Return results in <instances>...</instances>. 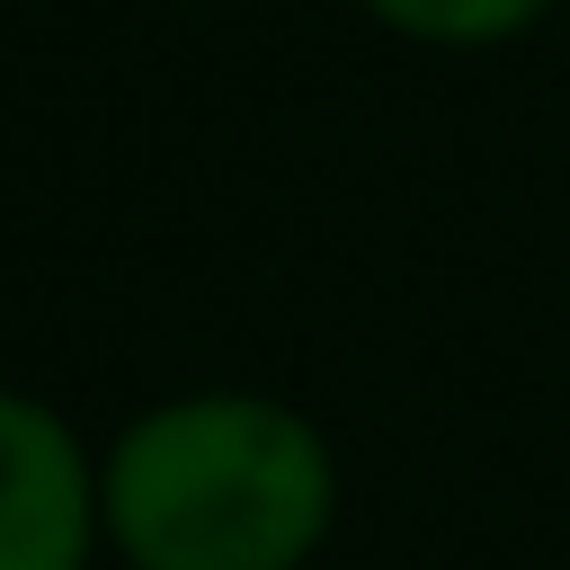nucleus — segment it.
<instances>
[{"instance_id":"obj_3","label":"nucleus","mask_w":570,"mask_h":570,"mask_svg":"<svg viewBox=\"0 0 570 570\" xmlns=\"http://www.w3.org/2000/svg\"><path fill=\"white\" fill-rule=\"evenodd\" d=\"M383 36L401 45H428V53H490V45H517L552 18V0H356Z\"/></svg>"},{"instance_id":"obj_1","label":"nucleus","mask_w":570,"mask_h":570,"mask_svg":"<svg viewBox=\"0 0 570 570\" xmlns=\"http://www.w3.org/2000/svg\"><path fill=\"white\" fill-rule=\"evenodd\" d=\"M98 508L125 570H303L338 525V454L276 392H178L98 454Z\"/></svg>"},{"instance_id":"obj_2","label":"nucleus","mask_w":570,"mask_h":570,"mask_svg":"<svg viewBox=\"0 0 570 570\" xmlns=\"http://www.w3.org/2000/svg\"><path fill=\"white\" fill-rule=\"evenodd\" d=\"M98 543V454L53 401L0 392V570H89Z\"/></svg>"}]
</instances>
